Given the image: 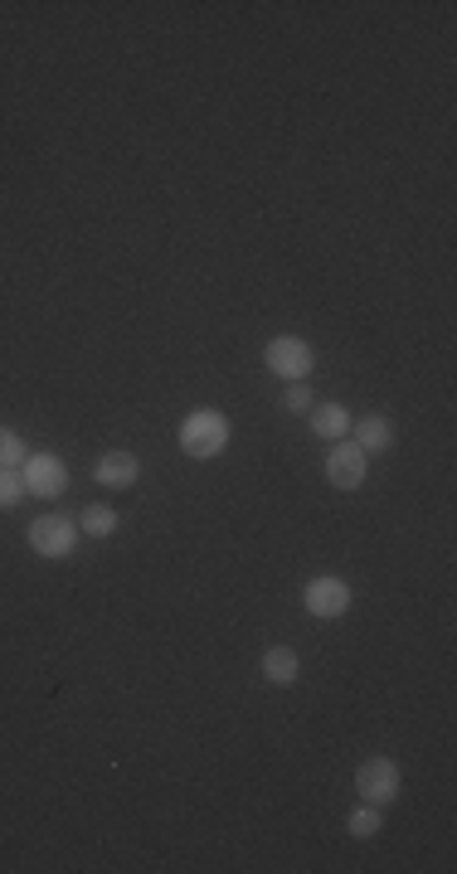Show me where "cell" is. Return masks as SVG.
Returning <instances> with one entry per match:
<instances>
[{"mask_svg": "<svg viewBox=\"0 0 457 874\" xmlns=\"http://www.w3.org/2000/svg\"><path fill=\"white\" fill-rule=\"evenodd\" d=\"M181 452L195 457V462H209V457H219L229 447V418L219 409H195L181 418Z\"/></svg>", "mask_w": 457, "mask_h": 874, "instance_id": "1", "label": "cell"}, {"mask_svg": "<svg viewBox=\"0 0 457 874\" xmlns=\"http://www.w3.org/2000/svg\"><path fill=\"white\" fill-rule=\"evenodd\" d=\"M25 540L39 559H69L73 544H78V525L69 520V515H39V520H30Z\"/></svg>", "mask_w": 457, "mask_h": 874, "instance_id": "2", "label": "cell"}, {"mask_svg": "<svg viewBox=\"0 0 457 874\" xmlns=\"http://www.w3.org/2000/svg\"><path fill=\"white\" fill-rule=\"evenodd\" d=\"M355 792L370 806H389L399 797V763L395 758H365V763L355 768Z\"/></svg>", "mask_w": 457, "mask_h": 874, "instance_id": "3", "label": "cell"}, {"mask_svg": "<svg viewBox=\"0 0 457 874\" xmlns=\"http://www.w3.org/2000/svg\"><path fill=\"white\" fill-rule=\"evenodd\" d=\"M263 360H267V369H273V375H283V379H293V384H297V379L311 375L317 355H311V345L302 341V335H277V341H267Z\"/></svg>", "mask_w": 457, "mask_h": 874, "instance_id": "4", "label": "cell"}, {"mask_svg": "<svg viewBox=\"0 0 457 874\" xmlns=\"http://www.w3.org/2000/svg\"><path fill=\"white\" fill-rule=\"evenodd\" d=\"M20 476H25L30 496H44V501L64 496V486H69V467H64L54 452H30L25 462H20Z\"/></svg>", "mask_w": 457, "mask_h": 874, "instance_id": "5", "label": "cell"}, {"mask_svg": "<svg viewBox=\"0 0 457 874\" xmlns=\"http://www.w3.org/2000/svg\"><path fill=\"white\" fill-rule=\"evenodd\" d=\"M302 602H307L311 618L336 622V618H345V612H351V588H345L341 578H311L307 593H302Z\"/></svg>", "mask_w": 457, "mask_h": 874, "instance_id": "6", "label": "cell"}, {"mask_svg": "<svg viewBox=\"0 0 457 874\" xmlns=\"http://www.w3.org/2000/svg\"><path fill=\"white\" fill-rule=\"evenodd\" d=\"M327 476L336 491H361L365 486V452L351 442V437H341V442H331L327 452Z\"/></svg>", "mask_w": 457, "mask_h": 874, "instance_id": "7", "label": "cell"}, {"mask_svg": "<svg viewBox=\"0 0 457 874\" xmlns=\"http://www.w3.org/2000/svg\"><path fill=\"white\" fill-rule=\"evenodd\" d=\"M351 433H355L351 442L361 447L365 457H370V452H389V442H395V423H389L385 413H370V418H361Z\"/></svg>", "mask_w": 457, "mask_h": 874, "instance_id": "8", "label": "cell"}, {"mask_svg": "<svg viewBox=\"0 0 457 874\" xmlns=\"http://www.w3.org/2000/svg\"><path fill=\"white\" fill-rule=\"evenodd\" d=\"M137 472H141V467H137V457H132V452H122V447H117V452H107L103 457V462H98V481H103V486H113V491H127L132 486V481H137Z\"/></svg>", "mask_w": 457, "mask_h": 874, "instance_id": "9", "label": "cell"}, {"mask_svg": "<svg viewBox=\"0 0 457 874\" xmlns=\"http://www.w3.org/2000/svg\"><path fill=\"white\" fill-rule=\"evenodd\" d=\"M311 433L327 437V442H341V437H351V413L341 403H321V409H311Z\"/></svg>", "mask_w": 457, "mask_h": 874, "instance_id": "10", "label": "cell"}, {"mask_svg": "<svg viewBox=\"0 0 457 874\" xmlns=\"http://www.w3.org/2000/svg\"><path fill=\"white\" fill-rule=\"evenodd\" d=\"M263 676L273 680V686H293V680H297V652H293V646H267V652H263Z\"/></svg>", "mask_w": 457, "mask_h": 874, "instance_id": "11", "label": "cell"}, {"mask_svg": "<svg viewBox=\"0 0 457 874\" xmlns=\"http://www.w3.org/2000/svg\"><path fill=\"white\" fill-rule=\"evenodd\" d=\"M78 530L88 534V540H113L117 534V510L113 506H88L78 515Z\"/></svg>", "mask_w": 457, "mask_h": 874, "instance_id": "12", "label": "cell"}, {"mask_svg": "<svg viewBox=\"0 0 457 874\" xmlns=\"http://www.w3.org/2000/svg\"><path fill=\"white\" fill-rule=\"evenodd\" d=\"M30 491H25V476H20V467H0V510L20 506Z\"/></svg>", "mask_w": 457, "mask_h": 874, "instance_id": "13", "label": "cell"}, {"mask_svg": "<svg viewBox=\"0 0 457 874\" xmlns=\"http://www.w3.org/2000/svg\"><path fill=\"white\" fill-rule=\"evenodd\" d=\"M25 457H30V452H25V437L0 423V467H20Z\"/></svg>", "mask_w": 457, "mask_h": 874, "instance_id": "14", "label": "cell"}, {"mask_svg": "<svg viewBox=\"0 0 457 874\" xmlns=\"http://www.w3.org/2000/svg\"><path fill=\"white\" fill-rule=\"evenodd\" d=\"M345 826H351V836H355V840H370L375 831H380V806L365 802L361 812H351V821H345Z\"/></svg>", "mask_w": 457, "mask_h": 874, "instance_id": "15", "label": "cell"}, {"mask_svg": "<svg viewBox=\"0 0 457 874\" xmlns=\"http://www.w3.org/2000/svg\"><path fill=\"white\" fill-rule=\"evenodd\" d=\"M283 409H287V413H297V418H302V413H311V389L302 384V379H297V384L283 394Z\"/></svg>", "mask_w": 457, "mask_h": 874, "instance_id": "16", "label": "cell"}]
</instances>
